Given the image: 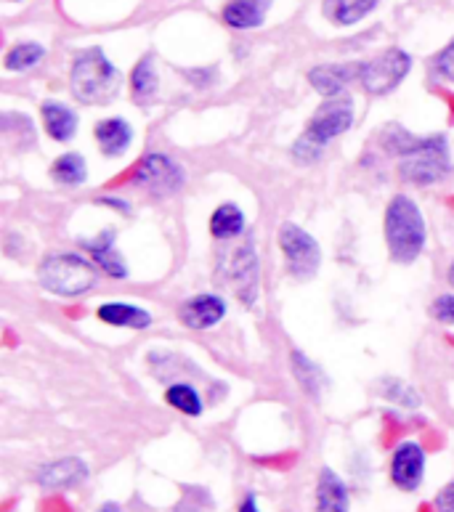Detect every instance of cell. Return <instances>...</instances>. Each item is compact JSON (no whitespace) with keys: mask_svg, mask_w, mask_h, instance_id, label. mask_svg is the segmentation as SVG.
<instances>
[{"mask_svg":"<svg viewBox=\"0 0 454 512\" xmlns=\"http://www.w3.org/2000/svg\"><path fill=\"white\" fill-rule=\"evenodd\" d=\"M93 133H96L101 154H107V157H120V154H125L133 141V128L125 123L123 117H109V120H101Z\"/></svg>","mask_w":454,"mask_h":512,"instance_id":"17","label":"cell"},{"mask_svg":"<svg viewBox=\"0 0 454 512\" xmlns=\"http://www.w3.org/2000/svg\"><path fill=\"white\" fill-rule=\"evenodd\" d=\"M242 231H245V213L239 210V205L226 202L210 215V234L216 239H234Z\"/></svg>","mask_w":454,"mask_h":512,"instance_id":"22","label":"cell"},{"mask_svg":"<svg viewBox=\"0 0 454 512\" xmlns=\"http://www.w3.org/2000/svg\"><path fill=\"white\" fill-rule=\"evenodd\" d=\"M258 255L250 245L239 247L231 258V284L237 290V298L245 306H253L258 300Z\"/></svg>","mask_w":454,"mask_h":512,"instance_id":"12","label":"cell"},{"mask_svg":"<svg viewBox=\"0 0 454 512\" xmlns=\"http://www.w3.org/2000/svg\"><path fill=\"white\" fill-rule=\"evenodd\" d=\"M279 247L285 255V263L295 279H311L322 266V247L306 229L285 223L279 231Z\"/></svg>","mask_w":454,"mask_h":512,"instance_id":"7","label":"cell"},{"mask_svg":"<svg viewBox=\"0 0 454 512\" xmlns=\"http://www.w3.org/2000/svg\"><path fill=\"white\" fill-rule=\"evenodd\" d=\"M43 56H46V48L40 43H19L6 54V69L8 72H24V69L35 67Z\"/></svg>","mask_w":454,"mask_h":512,"instance_id":"25","label":"cell"},{"mask_svg":"<svg viewBox=\"0 0 454 512\" xmlns=\"http://www.w3.org/2000/svg\"><path fill=\"white\" fill-rule=\"evenodd\" d=\"M425 465H428V457H425L423 446L415 441L399 444L391 457L393 486L401 491H417L425 478Z\"/></svg>","mask_w":454,"mask_h":512,"instance_id":"9","label":"cell"},{"mask_svg":"<svg viewBox=\"0 0 454 512\" xmlns=\"http://www.w3.org/2000/svg\"><path fill=\"white\" fill-rule=\"evenodd\" d=\"M351 125H354V101L343 93V96H335V99H327L319 104L301 138H306L308 144L324 149L332 138L343 136Z\"/></svg>","mask_w":454,"mask_h":512,"instance_id":"6","label":"cell"},{"mask_svg":"<svg viewBox=\"0 0 454 512\" xmlns=\"http://www.w3.org/2000/svg\"><path fill=\"white\" fill-rule=\"evenodd\" d=\"M83 247L88 250L99 271H104L112 279H125L128 276V266H125L123 255L117 253L115 247V231H104L96 239H85Z\"/></svg>","mask_w":454,"mask_h":512,"instance_id":"15","label":"cell"},{"mask_svg":"<svg viewBox=\"0 0 454 512\" xmlns=\"http://www.w3.org/2000/svg\"><path fill=\"white\" fill-rule=\"evenodd\" d=\"M409 69H412V56L401 48H388L370 62L359 64V83L370 96H385L393 88H399Z\"/></svg>","mask_w":454,"mask_h":512,"instance_id":"5","label":"cell"},{"mask_svg":"<svg viewBox=\"0 0 454 512\" xmlns=\"http://www.w3.org/2000/svg\"><path fill=\"white\" fill-rule=\"evenodd\" d=\"M99 268L93 260H85L75 253L48 255L38 266V282L43 290L54 292L59 298H80L96 287Z\"/></svg>","mask_w":454,"mask_h":512,"instance_id":"3","label":"cell"},{"mask_svg":"<svg viewBox=\"0 0 454 512\" xmlns=\"http://www.w3.org/2000/svg\"><path fill=\"white\" fill-rule=\"evenodd\" d=\"M96 512H125V510L117 505V502H104V505H101Z\"/></svg>","mask_w":454,"mask_h":512,"instance_id":"32","label":"cell"},{"mask_svg":"<svg viewBox=\"0 0 454 512\" xmlns=\"http://www.w3.org/2000/svg\"><path fill=\"white\" fill-rule=\"evenodd\" d=\"M271 0H229L224 8V22L234 30H255L269 14Z\"/></svg>","mask_w":454,"mask_h":512,"instance_id":"16","label":"cell"},{"mask_svg":"<svg viewBox=\"0 0 454 512\" xmlns=\"http://www.w3.org/2000/svg\"><path fill=\"white\" fill-rule=\"evenodd\" d=\"M425 218L420 207L407 194H396L385 210V242L396 263H412L425 250Z\"/></svg>","mask_w":454,"mask_h":512,"instance_id":"1","label":"cell"},{"mask_svg":"<svg viewBox=\"0 0 454 512\" xmlns=\"http://www.w3.org/2000/svg\"><path fill=\"white\" fill-rule=\"evenodd\" d=\"M70 85L77 101L101 107V104H109L115 99L117 91H120V72L99 46L85 48L75 56Z\"/></svg>","mask_w":454,"mask_h":512,"instance_id":"2","label":"cell"},{"mask_svg":"<svg viewBox=\"0 0 454 512\" xmlns=\"http://www.w3.org/2000/svg\"><path fill=\"white\" fill-rule=\"evenodd\" d=\"M449 170H452V160H449L447 141L441 136L425 138L423 146L407 157H401L399 165L401 178L415 186L439 184L449 176Z\"/></svg>","mask_w":454,"mask_h":512,"instance_id":"4","label":"cell"},{"mask_svg":"<svg viewBox=\"0 0 454 512\" xmlns=\"http://www.w3.org/2000/svg\"><path fill=\"white\" fill-rule=\"evenodd\" d=\"M210 507V497L205 489L186 491L184 499L173 507V512H205Z\"/></svg>","mask_w":454,"mask_h":512,"instance_id":"27","label":"cell"},{"mask_svg":"<svg viewBox=\"0 0 454 512\" xmlns=\"http://www.w3.org/2000/svg\"><path fill=\"white\" fill-rule=\"evenodd\" d=\"M431 314H433V319L441 321V324H454V295L452 292L433 300Z\"/></svg>","mask_w":454,"mask_h":512,"instance_id":"29","label":"cell"},{"mask_svg":"<svg viewBox=\"0 0 454 512\" xmlns=\"http://www.w3.org/2000/svg\"><path fill=\"white\" fill-rule=\"evenodd\" d=\"M99 319L112 327H128V329H147L152 324L149 311L131 303H104L99 308Z\"/></svg>","mask_w":454,"mask_h":512,"instance_id":"20","label":"cell"},{"mask_svg":"<svg viewBox=\"0 0 454 512\" xmlns=\"http://www.w3.org/2000/svg\"><path fill=\"white\" fill-rule=\"evenodd\" d=\"M51 178H54L56 184H62V186L85 184V178H88V168H85V160L75 152L62 154V157L54 162V168H51Z\"/></svg>","mask_w":454,"mask_h":512,"instance_id":"23","label":"cell"},{"mask_svg":"<svg viewBox=\"0 0 454 512\" xmlns=\"http://www.w3.org/2000/svg\"><path fill=\"white\" fill-rule=\"evenodd\" d=\"M136 184L147 189L154 197H168L176 194L184 186V170L176 160H170L165 154H149L136 170Z\"/></svg>","mask_w":454,"mask_h":512,"instance_id":"8","label":"cell"},{"mask_svg":"<svg viewBox=\"0 0 454 512\" xmlns=\"http://www.w3.org/2000/svg\"><path fill=\"white\" fill-rule=\"evenodd\" d=\"M160 88V77H157V67H154L152 56H144L131 72V93L139 104H149L157 96Z\"/></svg>","mask_w":454,"mask_h":512,"instance_id":"21","label":"cell"},{"mask_svg":"<svg viewBox=\"0 0 454 512\" xmlns=\"http://www.w3.org/2000/svg\"><path fill=\"white\" fill-rule=\"evenodd\" d=\"M88 475H91V470H88L83 459L62 457L40 467L35 481H38V486H43L48 491H70L77 489L80 483L88 481Z\"/></svg>","mask_w":454,"mask_h":512,"instance_id":"10","label":"cell"},{"mask_svg":"<svg viewBox=\"0 0 454 512\" xmlns=\"http://www.w3.org/2000/svg\"><path fill=\"white\" fill-rule=\"evenodd\" d=\"M449 284H452V287H454V263H452V266H449Z\"/></svg>","mask_w":454,"mask_h":512,"instance_id":"33","label":"cell"},{"mask_svg":"<svg viewBox=\"0 0 454 512\" xmlns=\"http://www.w3.org/2000/svg\"><path fill=\"white\" fill-rule=\"evenodd\" d=\"M433 507H436V512H454V481L447 483V486L436 494Z\"/></svg>","mask_w":454,"mask_h":512,"instance_id":"30","label":"cell"},{"mask_svg":"<svg viewBox=\"0 0 454 512\" xmlns=\"http://www.w3.org/2000/svg\"><path fill=\"white\" fill-rule=\"evenodd\" d=\"M237 512H261V507H258V497H255V494H247V497L242 499V505H239Z\"/></svg>","mask_w":454,"mask_h":512,"instance_id":"31","label":"cell"},{"mask_svg":"<svg viewBox=\"0 0 454 512\" xmlns=\"http://www.w3.org/2000/svg\"><path fill=\"white\" fill-rule=\"evenodd\" d=\"M378 6L380 0H324V16L338 27H351Z\"/></svg>","mask_w":454,"mask_h":512,"instance_id":"19","label":"cell"},{"mask_svg":"<svg viewBox=\"0 0 454 512\" xmlns=\"http://www.w3.org/2000/svg\"><path fill=\"white\" fill-rule=\"evenodd\" d=\"M354 80H359V64H319L308 72V83L324 99L343 96Z\"/></svg>","mask_w":454,"mask_h":512,"instance_id":"11","label":"cell"},{"mask_svg":"<svg viewBox=\"0 0 454 512\" xmlns=\"http://www.w3.org/2000/svg\"><path fill=\"white\" fill-rule=\"evenodd\" d=\"M314 512H351V494H348L346 481L332 467L319 470Z\"/></svg>","mask_w":454,"mask_h":512,"instance_id":"14","label":"cell"},{"mask_svg":"<svg viewBox=\"0 0 454 512\" xmlns=\"http://www.w3.org/2000/svg\"><path fill=\"white\" fill-rule=\"evenodd\" d=\"M43 125H46V133L59 144H67L72 141L77 133V115L75 109H70L67 104H59V101H46L43 104Z\"/></svg>","mask_w":454,"mask_h":512,"instance_id":"18","label":"cell"},{"mask_svg":"<svg viewBox=\"0 0 454 512\" xmlns=\"http://www.w3.org/2000/svg\"><path fill=\"white\" fill-rule=\"evenodd\" d=\"M226 316V300L221 295H197V298L186 300L184 306L178 308V319L189 329H210L216 327L218 321Z\"/></svg>","mask_w":454,"mask_h":512,"instance_id":"13","label":"cell"},{"mask_svg":"<svg viewBox=\"0 0 454 512\" xmlns=\"http://www.w3.org/2000/svg\"><path fill=\"white\" fill-rule=\"evenodd\" d=\"M433 67H436L439 77H444L447 83H454V40L447 48H441L439 56L433 59Z\"/></svg>","mask_w":454,"mask_h":512,"instance_id":"28","label":"cell"},{"mask_svg":"<svg viewBox=\"0 0 454 512\" xmlns=\"http://www.w3.org/2000/svg\"><path fill=\"white\" fill-rule=\"evenodd\" d=\"M383 396L388 398V401H393V404L399 406H409V409H415V406H420V396H417L415 390L409 388L407 383H401V380H385L383 385Z\"/></svg>","mask_w":454,"mask_h":512,"instance_id":"26","label":"cell"},{"mask_svg":"<svg viewBox=\"0 0 454 512\" xmlns=\"http://www.w3.org/2000/svg\"><path fill=\"white\" fill-rule=\"evenodd\" d=\"M165 401L181 414H189V417H200L202 414V396L197 393V388H192V385H170L168 393H165Z\"/></svg>","mask_w":454,"mask_h":512,"instance_id":"24","label":"cell"}]
</instances>
